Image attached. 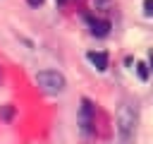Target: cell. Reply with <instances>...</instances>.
Returning <instances> with one entry per match:
<instances>
[{
    "mask_svg": "<svg viewBox=\"0 0 153 144\" xmlns=\"http://www.w3.org/2000/svg\"><path fill=\"white\" fill-rule=\"evenodd\" d=\"M36 84H38V89L43 94L55 96V94H60L65 89V77L60 72H55V70H45V72H38L36 74Z\"/></svg>",
    "mask_w": 153,
    "mask_h": 144,
    "instance_id": "1",
    "label": "cell"
},
{
    "mask_svg": "<svg viewBox=\"0 0 153 144\" xmlns=\"http://www.w3.org/2000/svg\"><path fill=\"white\" fill-rule=\"evenodd\" d=\"M12 115H14V108H12V106H5V108H0V118H7V120H10Z\"/></svg>",
    "mask_w": 153,
    "mask_h": 144,
    "instance_id": "7",
    "label": "cell"
},
{
    "mask_svg": "<svg viewBox=\"0 0 153 144\" xmlns=\"http://www.w3.org/2000/svg\"><path fill=\"white\" fill-rule=\"evenodd\" d=\"M136 72H139L141 79H148V65L146 62H136Z\"/></svg>",
    "mask_w": 153,
    "mask_h": 144,
    "instance_id": "6",
    "label": "cell"
},
{
    "mask_svg": "<svg viewBox=\"0 0 153 144\" xmlns=\"http://www.w3.org/2000/svg\"><path fill=\"white\" fill-rule=\"evenodd\" d=\"M93 115H96V108L88 98L81 101V108H79V127L84 134H91L93 132Z\"/></svg>",
    "mask_w": 153,
    "mask_h": 144,
    "instance_id": "3",
    "label": "cell"
},
{
    "mask_svg": "<svg viewBox=\"0 0 153 144\" xmlns=\"http://www.w3.org/2000/svg\"><path fill=\"white\" fill-rule=\"evenodd\" d=\"M86 58H88V60L96 65V70H100V72L108 67V53H96V50H91Z\"/></svg>",
    "mask_w": 153,
    "mask_h": 144,
    "instance_id": "5",
    "label": "cell"
},
{
    "mask_svg": "<svg viewBox=\"0 0 153 144\" xmlns=\"http://www.w3.org/2000/svg\"><path fill=\"white\" fill-rule=\"evenodd\" d=\"M143 12L148 17H153V0H143Z\"/></svg>",
    "mask_w": 153,
    "mask_h": 144,
    "instance_id": "8",
    "label": "cell"
},
{
    "mask_svg": "<svg viewBox=\"0 0 153 144\" xmlns=\"http://www.w3.org/2000/svg\"><path fill=\"white\" fill-rule=\"evenodd\" d=\"M134 125H136V110H134V106L131 103H122L120 110H117V130H120V134L124 139H129L131 132H134Z\"/></svg>",
    "mask_w": 153,
    "mask_h": 144,
    "instance_id": "2",
    "label": "cell"
},
{
    "mask_svg": "<svg viewBox=\"0 0 153 144\" xmlns=\"http://www.w3.org/2000/svg\"><path fill=\"white\" fill-rule=\"evenodd\" d=\"M151 70H153V53H151Z\"/></svg>",
    "mask_w": 153,
    "mask_h": 144,
    "instance_id": "10",
    "label": "cell"
},
{
    "mask_svg": "<svg viewBox=\"0 0 153 144\" xmlns=\"http://www.w3.org/2000/svg\"><path fill=\"white\" fill-rule=\"evenodd\" d=\"M43 0H29V5H41Z\"/></svg>",
    "mask_w": 153,
    "mask_h": 144,
    "instance_id": "9",
    "label": "cell"
},
{
    "mask_svg": "<svg viewBox=\"0 0 153 144\" xmlns=\"http://www.w3.org/2000/svg\"><path fill=\"white\" fill-rule=\"evenodd\" d=\"M86 22L91 24V34H93V36H108L110 22H105V19H93V17H86Z\"/></svg>",
    "mask_w": 153,
    "mask_h": 144,
    "instance_id": "4",
    "label": "cell"
},
{
    "mask_svg": "<svg viewBox=\"0 0 153 144\" xmlns=\"http://www.w3.org/2000/svg\"><path fill=\"white\" fill-rule=\"evenodd\" d=\"M57 2H60V5H65V2H69V0H57Z\"/></svg>",
    "mask_w": 153,
    "mask_h": 144,
    "instance_id": "11",
    "label": "cell"
}]
</instances>
